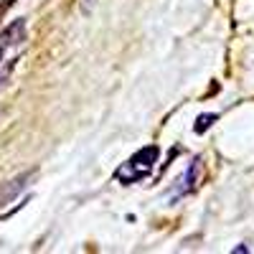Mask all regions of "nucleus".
<instances>
[{"instance_id":"nucleus-5","label":"nucleus","mask_w":254,"mask_h":254,"mask_svg":"<svg viewBox=\"0 0 254 254\" xmlns=\"http://www.w3.org/2000/svg\"><path fill=\"white\" fill-rule=\"evenodd\" d=\"M94 5H97V0H81V8L84 10H92Z\"/></svg>"},{"instance_id":"nucleus-3","label":"nucleus","mask_w":254,"mask_h":254,"mask_svg":"<svg viewBox=\"0 0 254 254\" xmlns=\"http://www.w3.org/2000/svg\"><path fill=\"white\" fill-rule=\"evenodd\" d=\"M31 176H33V173H23V176H18L15 181H8V183L0 186V206L10 203V201L20 193V190L28 186V178H31Z\"/></svg>"},{"instance_id":"nucleus-2","label":"nucleus","mask_w":254,"mask_h":254,"mask_svg":"<svg viewBox=\"0 0 254 254\" xmlns=\"http://www.w3.org/2000/svg\"><path fill=\"white\" fill-rule=\"evenodd\" d=\"M201 183H203V158H193L188 163L186 173H181L178 181L173 183V188L168 190V201H181L183 196L193 193Z\"/></svg>"},{"instance_id":"nucleus-1","label":"nucleus","mask_w":254,"mask_h":254,"mask_svg":"<svg viewBox=\"0 0 254 254\" xmlns=\"http://www.w3.org/2000/svg\"><path fill=\"white\" fill-rule=\"evenodd\" d=\"M158 155H160L158 145L142 147V150H137L127 163H122L117 168V171H115V181L130 186V183H137V181L147 178V176H150V171H153V165L158 163Z\"/></svg>"},{"instance_id":"nucleus-4","label":"nucleus","mask_w":254,"mask_h":254,"mask_svg":"<svg viewBox=\"0 0 254 254\" xmlns=\"http://www.w3.org/2000/svg\"><path fill=\"white\" fill-rule=\"evenodd\" d=\"M216 120V115H201L198 117V122H196V132H203V130H208L211 127V122Z\"/></svg>"}]
</instances>
